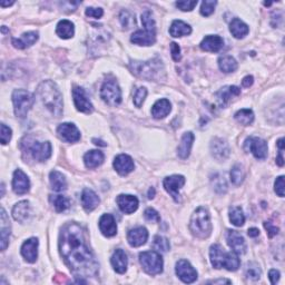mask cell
<instances>
[{
	"instance_id": "6da1fadb",
	"label": "cell",
	"mask_w": 285,
	"mask_h": 285,
	"mask_svg": "<svg viewBox=\"0 0 285 285\" xmlns=\"http://www.w3.org/2000/svg\"><path fill=\"white\" fill-rule=\"evenodd\" d=\"M59 249L76 278L85 280L98 274V263L85 241L83 228L77 223H68L63 227L59 236Z\"/></svg>"
},
{
	"instance_id": "7a4b0ae2",
	"label": "cell",
	"mask_w": 285,
	"mask_h": 285,
	"mask_svg": "<svg viewBox=\"0 0 285 285\" xmlns=\"http://www.w3.org/2000/svg\"><path fill=\"white\" fill-rule=\"evenodd\" d=\"M37 95L54 116L61 117L63 114V96L56 84L52 80H45L38 86Z\"/></svg>"
},
{
	"instance_id": "3957f363",
	"label": "cell",
	"mask_w": 285,
	"mask_h": 285,
	"mask_svg": "<svg viewBox=\"0 0 285 285\" xmlns=\"http://www.w3.org/2000/svg\"><path fill=\"white\" fill-rule=\"evenodd\" d=\"M129 68L134 75L146 80L160 82L161 79L166 77L164 65L158 58L151 59V61L147 62H130Z\"/></svg>"
},
{
	"instance_id": "277c9868",
	"label": "cell",
	"mask_w": 285,
	"mask_h": 285,
	"mask_svg": "<svg viewBox=\"0 0 285 285\" xmlns=\"http://www.w3.org/2000/svg\"><path fill=\"white\" fill-rule=\"evenodd\" d=\"M211 263L214 269H222L225 267L227 271L234 272L240 267V258L236 253L226 252L220 244H214L210 249Z\"/></svg>"
},
{
	"instance_id": "5b68a950",
	"label": "cell",
	"mask_w": 285,
	"mask_h": 285,
	"mask_svg": "<svg viewBox=\"0 0 285 285\" xmlns=\"http://www.w3.org/2000/svg\"><path fill=\"white\" fill-rule=\"evenodd\" d=\"M144 31H137L131 35L130 41L140 46H152L156 41V25L150 10L142 15Z\"/></svg>"
},
{
	"instance_id": "8992f818",
	"label": "cell",
	"mask_w": 285,
	"mask_h": 285,
	"mask_svg": "<svg viewBox=\"0 0 285 285\" xmlns=\"http://www.w3.org/2000/svg\"><path fill=\"white\" fill-rule=\"evenodd\" d=\"M190 228L193 235L198 237V239H207L211 235L212 224L210 213H208L206 208L198 207L193 213L190 223Z\"/></svg>"
},
{
	"instance_id": "52a82bcc",
	"label": "cell",
	"mask_w": 285,
	"mask_h": 285,
	"mask_svg": "<svg viewBox=\"0 0 285 285\" xmlns=\"http://www.w3.org/2000/svg\"><path fill=\"white\" fill-rule=\"evenodd\" d=\"M12 103H14L16 116L25 118L35 103V97L32 93L24 91V89H16L12 93Z\"/></svg>"
},
{
	"instance_id": "ba28073f",
	"label": "cell",
	"mask_w": 285,
	"mask_h": 285,
	"mask_svg": "<svg viewBox=\"0 0 285 285\" xmlns=\"http://www.w3.org/2000/svg\"><path fill=\"white\" fill-rule=\"evenodd\" d=\"M21 147L25 152H28L33 159L38 161H44L48 159L52 156V144L49 142H37V140H32L29 142V138L25 137L21 142Z\"/></svg>"
},
{
	"instance_id": "9c48e42d",
	"label": "cell",
	"mask_w": 285,
	"mask_h": 285,
	"mask_svg": "<svg viewBox=\"0 0 285 285\" xmlns=\"http://www.w3.org/2000/svg\"><path fill=\"white\" fill-rule=\"evenodd\" d=\"M139 262L144 271L150 275H157L163 272V257L156 251H147L139 254Z\"/></svg>"
},
{
	"instance_id": "30bf717a",
	"label": "cell",
	"mask_w": 285,
	"mask_h": 285,
	"mask_svg": "<svg viewBox=\"0 0 285 285\" xmlns=\"http://www.w3.org/2000/svg\"><path fill=\"white\" fill-rule=\"evenodd\" d=\"M100 97L109 106H118L122 101V91L115 79H107L100 89Z\"/></svg>"
},
{
	"instance_id": "8fae6325",
	"label": "cell",
	"mask_w": 285,
	"mask_h": 285,
	"mask_svg": "<svg viewBox=\"0 0 285 285\" xmlns=\"http://www.w3.org/2000/svg\"><path fill=\"white\" fill-rule=\"evenodd\" d=\"M244 150L252 153L255 158L265 159L267 157V143L259 137H249L244 143Z\"/></svg>"
},
{
	"instance_id": "7c38bea8",
	"label": "cell",
	"mask_w": 285,
	"mask_h": 285,
	"mask_svg": "<svg viewBox=\"0 0 285 285\" xmlns=\"http://www.w3.org/2000/svg\"><path fill=\"white\" fill-rule=\"evenodd\" d=\"M176 275L184 283H193L197 280V272L186 259H180L176 263Z\"/></svg>"
},
{
	"instance_id": "4fadbf2b",
	"label": "cell",
	"mask_w": 285,
	"mask_h": 285,
	"mask_svg": "<svg viewBox=\"0 0 285 285\" xmlns=\"http://www.w3.org/2000/svg\"><path fill=\"white\" fill-rule=\"evenodd\" d=\"M164 187L167 193L175 199V202L180 201V190L185 184V177L182 175H172L166 177L164 180Z\"/></svg>"
},
{
	"instance_id": "5bb4252c",
	"label": "cell",
	"mask_w": 285,
	"mask_h": 285,
	"mask_svg": "<svg viewBox=\"0 0 285 285\" xmlns=\"http://www.w3.org/2000/svg\"><path fill=\"white\" fill-rule=\"evenodd\" d=\"M73 98H74L76 108H77L79 112L91 114L94 110V106L92 104V101L89 100L86 93H85V91L82 87H78V86L74 87Z\"/></svg>"
},
{
	"instance_id": "9a60e30c",
	"label": "cell",
	"mask_w": 285,
	"mask_h": 285,
	"mask_svg": "<svg viewBox=\"0 0 285 285\" xmlns=\"http://www.w3.org/2000/svg\"><path fill=\"white\" fill-rule=\"evenodd\" d=\"M58 136L67 143H76L80 139V133L77 127L71 123H63L57 128Z\"/></svg>"
},
{
	"instance_id": "2e32d148",
	"label": "cell",
	"mask_w": 285,
	"mask_h": 285,
	"mask_svg": "<svg viewBox=\"0 0 285 285\" xmlns=\"http://www.w3.org/2000/svg\"><path fill=\"white\" fill-rule=\"evenodd\" d=\"M12 189H14V192L18 195L26 194L29 189H31V182H29V178L26 174L21 171V169H17L14 173Z\"/></svg>"
},
{
	"instance_id": "e0dca14e",
	"label": "cell",
	"mask_w": 285,
	"mask_h": 285,
	"mask_svg": "<svg viewBox=\"0 0 285 285\" xmlns=\"http://www.w3.org/2000/svg\"><path fill=\"white\" fill-rule=\"evenodd\" d=\"M134 160L130 156L126 154H121L115 157L114 160V168L116 169L118 174L125 176L127 174H129L130 172L134 171Z\"/></svg>"
},
{
	"instance_id": "ac0fdd59",
	"label": "cell",
	"mask_w": 285,
	"mask_h": 285,
	"mask_svg": "<svg viewBox=\"0 0 285 285\" xmlns=\"http://www.w3.org/2000/svg\"><path fill=\"white\" fill-rule=\"evenodd\" d=\"M227 244L233 250L234 253L244 254L246 252V243L244 237L237 231L229 229L227 231Z\"/></svg>"
},
{
	"instance_id": "d6986e66",
	"label": "cell",
	"mask_w": 285,
	"mask_h": 285,
	"mask_svg": "<svg viewBox=\"0 0 285 285\" xmlns=\"http://www.w3.org/2000/svg\"><path fill=\"white\" fill-rule=\"evenodd\" d=\"M116 202L118 204V207L121 208V211L125 213V214H131V213H134L139 205L138 198L134 196V195L122 194L117 197Z\"/></svg>"
},
{
	"instance_id": "ffe728a7",
	"label": "cell",
	"mask_w": 285,
	"mask_h": 285,
	"mask_svg": "<svg viewBox=\"0 0 285 285\" xmlns=\"http://www.w3.org/2000/svg\"><path fill=\"white\" fill-rule=\"evenodd\" d=\"M148 239V232L145 227H135L133 229H130L127 234V241L130 246L133 248H139L146 243V241Z\"/></svg>"
},
{
	"instance_id": "44dd1931",
	"label": "cell",
	"mask_w": 285,
	"mask_h": 285,
	"mask_svg": "<svg viewBox=\"0 0 285 285\" xmlns=\"http://www.w3.org/2000/svg\"><path fill=\"white\" fill-rule=\"evenodd\" d=\"M211 152L212 155L219 160L226 159L229 155V147L226 140L223 138L216 137L212 140L211 143Z\"/></svg>"
},
{
	"instance_id": "7402d4cb",
	"label": "cell",
	"mask_w": 285,
	"mask_h": 285,
	"mask_svg": "<svg viewBox=\"0 0 285 285\" xmlns=\"http://www.w3.org/2000/svg\"><path fill=\"white\" fill-rule=\"evenodd\" d=\"M21 255L27 262L35 263L38 256V240L35 237L27 240L21 246Z\"/></svg>"
},
{
	"instance_id": "603a6c76",
	"label": "cell",
	"mask_w": 285,
	"mask_h": 285,
	"mask_svg": "<svg viewBox=\"0 0 285 285\" xmlns=\"http://www.w3.org/2000/svg\"><path fill=\"white\" fill-rule=\"evenodd\" d=\"M0 243H1V251H5L7 249L8 244H9V237H10V222L8 219L7 213L5 208H1V219H0Z\"/></svg>"
},
{
	"instance_id": "cb8c5ba5",
	"label": "cell",
	"mask_w": 285,
	"mask_h": 285,
	"mask_svg": "<svg viewBox=\"0 0 285 285\" xmlns=\"http://www.w3.org/2000/svg\"><path fill=\"white\" fill-rule=\"evenodd\" d=\"M99 228L100 232L105 236L112 237L116 235L117 233V225L115 222V219L112 214H104L99 220Z\"/></svg>"
},
{
	"instance_id": "d4e9b609",
	"label": "cell",
	"mask_w": 285,
	"mask_h": 285,
	"mask_svg": "<svg viewBox=\"0 0 285 285\" xmlns=\"http://www.w3.org/2000/svg\"><path fill=\"white\" fill-rule=\"evenodd\" d=\"M224 45L223 38L216 35L206 36L201 42V48L204 52H211V53H218L222 49Z\"/></svg>"
},
{
	"instance_id": "484cf974",
	"label": "cell",
	"mask_w": 285,
	"mask_h": 285,
	"mask_svg": "<svg viewBox=\"0 0 285 285\" xmlns=\"http://www.w3.org/2000/svg\"><path fill=\"white\" fill-rule=\"evenodd\" d=\"M194 143V135L190 131H187L181 139L180 145L177 147V155L182 159H186L190 156V151H192V146Z\"/></svg>"
},
{
	"instance_id": "4316f807",
	"label": "cell",
	"mask_w": 285,
	"mask_h": 285,
	"mask_svg": "<svg viewBox=\"0 0 285 285\" xmlns=\"http://www.w3.org/2000/svg\"><path fill=\"white\" fill-rule=\"evenodd\" d=\"M100 199L94 190L85 189L82 193V205L86 212H92L99 205Z\"/></svg>"
},
{
	"instance_id": "83f0119b",
	"label": "cell",
	"mask_w": 285,
	"mask_h": 285,
	"mask_svg": "<svg viewBox=\"0 0 285 285\" xmlns=\"http://www.w3.org/2000/svg\"><path fill=\"white\" fill-rule=\"evenodd\" d=\"M110 262H112L114 270L116 271L117 273L120 274L125 273L127 270V264H128V258H127V255L124 251L121 249L115 251Z\"/></svg>"
},
{
	"instance_id": "f1b7e54d",
	"label": "cell",
	"mask_w": 285,
	"mask_h": 285,
	"mask_svg": "<svg viewBox=\"0 0 285 285\" xmlns=\"http://www.w3.org/2000/svg\"><path fill=\"white\" fill-rule=\"evenodd\" d=\"M38 40V32H25L20 38H12V45L18 49H25L27 47L32 46Z\"/></svg>"
},
{
	"instance_id": "f546056e",
	"label": "cell",
	"mask_w": 285,
	"mask_h": 285,
	"mask_svg": "<svg viewBox=\"0 0 285 285\" xmlns=\"http://www.w3.org/2000/svg\"><path fill=\"white\" fill-rule=\"evenodd\" d=\"M31 215V205L27 201H21L12 208V216L20 223L26 222Z\"/></svg>"
},
{
	"instance_id": "4dcf8cb0",
	"label": "cell",
	"mask_w": 285,
	"mask_h": 285,
	"mask_svg": "<svg viewBox=\"0 0 285 285\" xmlns=\"http://www.w3.org/2000/svg\"><path fill=\"white\" fill-rule=\"evenodd\" d=\"M172 109V105L167 99H159L157 100L152 108V115L156 120H160L167 116Z\"/></svg>"
},
{
	"instance_id": "1f68e13d",
	"label": "cell",
	"mask_w": 285,
	"mask_h": 285,
	"mask_svg": "<svg viewBox=\"0 0 285 285\" xmlns=\"http://www.w3.org/2000/svg\"><path fill=\"white\" fill-rule=\"evenodd\" d=\"M104 158L105 156L103 154V152L94 150L85 154L84 161L87 168H96L103 164Z\"/></svg>"
},
{
	"instance_id": "d6a6232c",
	"label": "cell",
	"mask_w": 285,
	"mask_h": 285,
	"mask_svg": "<svg viewBox=\"0 0 285 285\" xmlns=\"http://www.w3.org/2000/svg\"><path fill=\"white\" fill-rule=\"evenodd\" d=\"M241 94V89L236 86H226L221 89L220 92L216 93V97H218L219 103L225 106L229 100H231L232 97L234 96H239Z\"/></svg>"
},
{
	"instance_id": "836d02e7",
	"label": "cell",
	"mask_w": 285,
	"mask_h": 285,
	"mask_svg": "<svg viewBox=\"0 0 285 285\" xmlns=\"http://www.w3.org/2000/svg\"><path fill=\"white\" fill-rule=\"evenodd\" d=\"M229 31H231L232 35L234 37L237 38V39H241V38H244L246 35H248L250 29L248 25L243 23L241 19L234 18L232 20L231 25H229Z\"/></svg>"
},
{
	"instance_id": "e575fe53",
	"label": "cell",
	"mask_w": 285,
	"mask_h": 285,
	"mask_svg": "<svg viewBox=\"0 0 285 285\" xmlns=\"http://www.w3.org/2000/svg\"><path fill=\"white\" fill-rule=\"evenodd\" d=\"M190 32H192V28H190V25H187L182 20H174L171 28H169V33H171L172 37L175 38L187 36Z\"/></svg>"
},
{
	"instance_id": "d590c367",
	"label": "cell",
	"mask_w": 285,
	"mask_h": 285,
	"mask_svg": "<svg viewBox=\"0 0 285 285\" xmlns=\"http://www.w3.org/2000/svg\"><path fill=\"white\" fill-rule=\"evenodd\" d=\"M56 32L63 39H69L75 33L74 24L69 20H61L57 25Z\"/></svg>"
},
{
	"instance_id": "8d00e7d4",
	"label": "cell",
	"mask_w": 285,
	"mask_h": 285,
	"mask_svg": "<svg viewBox=\"0 0 285 285\" xmlns=\"http://www.w3.org/2000/svg\"><path fill=\"white\" fill-rule=\"evenodd\" d=\"M49 180H50V184H52V189L55 190V192H63V190H65L67 189L66 178L62 173H59L58 171L50 172Z\"/></svg>"
},
{
	"instance_id": "74e56055",
	"label": "cell",
	"mask_w": 285,
	"mask_h": 285,
	"mask_svg": "<svg viewBox=\"0 0 285 285\" xmlns=\"http://www.w3.org/2000/svg\"><path fill=\"white\" fill-rule=\"evenodd\" d=\"M219 66L220 69L224 73H233L237 69V63L232 56H221L219 58Z\"/></svg>"
},
{
	"instance_id": "f35d334b",
	"label": "cell",
	"mask_w": 285,
	"mask_h": 285,
	"mask_svg": "<svg viewBox=\"0 0 285 285\" xmlns=\"http://www.w3.org/2000/svg\"><path fill=\"white\" fill-rule=\"evenodd\" d=\"M50 203L53 204L54 207L56 208V211L58 213L65 212L67 208H69L70 206V201L69 198H67L66 196H63V195H50Z\"/></svg>"
},
{
	"instance_id": "ab89813d",
	"label": "cell",
	"mask_w": 285,
	"mask_h": 285,
	"mask_svg": "<svg viewBox=\"0 0 285 285\" xmlns=\"http://www.w3.org/2000/svg\"><path fill=\"white\" fill-rule=\"evenodd\" d=\"M229 221H231L232 224L235 225V226H242V225H244L245 216L241 207L235 206L229 210Z\"/></svg>"
},
{
	"instance_id": "60d3db41",
	"label": "cell",
	"mask_w": 285,
	"mask_h": 285,
	"mask_svg": "<svg viewBox=\"0 0 285 285\" xmlns=\"http://www.w3.org/2000/svg\"><path fill=\"white\" fill-rule=\"evenodd\" d=\"M235 120L240 123V124L244 126H249L254 121V113L251 109H241L235 114Z\"/></svg>"
},
{
	"instance_id": "b9f144b4",
	"label": "cell",
	"mask_w": 285,
	"mask_h": 285,
	"mask_svg": "<svg viewBox=\"0 0 285 285\" xmlns=\"http://www.w3.org/2000/svg\"><path fill=\"white\" fill-rule=\"evenodd\" d=\"M245 178V172L243 166L240 164H236L235 166H233L232 171H231V181L234 185L239 186L243 183Z\"/></svg>"
},
{
	"instance_id": "7bdbcfd3",
	"label": "cell",
	"mask_w": 285,
	"mask_h": 285,
	"mask_svg": "<svg viewBox=\"0 0 285 285\" xmlns=\"http://www.w3.org/2000/svg\"><path fill=\"white\" fill-rule=\"evenodd\" d=\"M261 274H262V271L261 269H259L257 263H255V262L248 263V265H246V269H245V275L248 276V279L257 281L259 280V278H261Z\"/></svg>"
},
{
	"instance_id": "ee69618b",
	"label": "cell",
	"mask_w": 285,
	"mask_h": 285,
	"mask_svg": "<svg viewBox=\"0 0 285 285\" xmlns=\"http://www.w3.org/2000/svg\"><path fill=\"white\" fill-rule=\"evenodd\" d=\"M153 248L156 250L158 253H165L167 252L171 248V244H169V241L160 235H156L154 237V243H153Z\"/></svg>"
},
{
	"instance_id": "f6af8a7d",
	"label": "cell",
	"mask_w": 285,
	"mask_h": 285,
	"mask_svg": "<svg viewBox=\"0 0 285 285\" xmlns=\"http://www.w3.org/2000/svg\"><path fill=\"white\" fill-rule=\"evenodd\" d=\"M120 19H121V23L124 28L126 29H129L134 26L136 24V20H135V16L133 14H130L129 11L127 10H123L121 12V16H120Z\"/></svg>"
},
{
	"instance_id": "bcb514c9",
	"label": "cell",
	"mask_w": 285,
	"mask_h": 285,
	"mask_svg": "<svg viewBox=\"0 0 285 285\" xmlns=\"http://www.w3.org/2000/svg\"><path fill=\"white\" fill-rule=\"evenodd\" d=\"M216 3L218 2L213 1V0H205V1H203L201 7V14L205 17L211 16L215 10Z\"/></svg>"
},
{
	"instance_id": "7dc6e473",
	"label": "cell",
	"mask_w": 285,
	"mask_h": 285,
	"mask_svg": "<svg viewBox=\"0 0 285 285\" xmlns=\"http://www.w3.org/2000/svg\"><path fill=\"white\" fill-rule=\"evenodd\" d=\"M146 96H147V89L145 87H139L137 91H136L134 96V104L136 105V107H140V106L143 105Z\"/></svg>"
},
{
	"instance_id": "c3c4849f",
	"label": "cell",
	"mask_w": 285,
	"mask_h": 285,
	"mask_svg": "<svg viewBox=\"0 0 285 285\" xmlns=\"http://www.w3.org/2000/svg\"><path fill=\"white\" fill-rule=\"evenodd\" d=\"M213 185H214V189L216 192H219V193H225L227 190L226 182H225L224 177L220 175H216L214 180H213Z\"/></svg>"
},
{
	"instance_id": "681fc988",
	"label": "cell",
	"mask_w": 285,
	"mask_h": 285,
	"mask_svg": "<svg viewBox=\"0 0 285 285\" xmlns=\"http://www.w3.org/2000/svg\"><path fill=\"white\" fill-rule=\"evenodd\" d=\"M12 131L6 124H1V134H0V138H1V144L6 145L10 142Z\"/></svg>"
},
{
	"instance_id": "f907efd6",
	"label": "cell",
	"mask_w": 285,
	"mask_h": 285,
	"mask_svg": "<svg viewBox=\"0 0 285 285\" xmlns=\"http://www.w3.org/2000/svg\"><path fill=\"white\" fill-rule=\"evenodd\" d=\"M144 216H145V219L148 221V222H160V216L158 214V212H156L154 208H147L144 213Z\"/></svg>"
},
{
	"instance_id": "816d5d0a",
	"label": "cell",
	"mask_w": 285,
	"mask_h": 285,
	"mask_svg": "<svg viewBox=\"0 0 285 285\" xmlns=\"http://www.w3.org/2000/svg\"><path fill=\"white\" fill-rule=\"evenodd\" d=\"M196 5H197L196 0H194V1H177L176 2V7L180 8V9L183 11H192Z\"/></svg>"
},
{
	"instance_id": "f5cc1de1",
	"label": "cell",
	"mask_w": 285,
	"mask_h": 285,
	"mask_svg": "<svg viewBox=\"0 0 285 285\" xmlns=\"http://www.w3.org/2000/svg\"><path fill=\"white\" fill-rule=\"evenodd\" d=\"M284 176H280L276 178L275 181V184H274V190H275V193L279 195L280 197H283L284 196Z\"/></svg>"
},
{
	"instance_id": "db71d44e",
	"label": "cell",
	"mask_w": 285,
	"mask_h": 285,
	"mask_svg": "<svg viewBox=\"0 0 285 285\" xmlns=\"http://www.w3.org/2000/svg\"><path fill=\"white\" fill-rule=\"evenodd\" d=\"M171 53H172V57L175 62H180L181 61V48L176 42H172L171 44Z\"/></svg>"
},
{
	"instance_id": "11a10c76",
	"label": "cell",
	"mask_w": 285,
	"mask_h": 285,
	"mask_svg": "<svg viewBox=\"0 0 285 285\" xmlns=\"http://www.w3.org/2000/svg\"><path fill=\"white\" fill-rule=\"evenodd\" d=\"M86 15L88 17H93V18H100L104 15V11L101 8H87Z\"/></svg>"
},
{
	"instance_id": "9f6ffc18",
	"label": "cell",
	"mask_w": 285,
	"mask_h": 285,
	"mask_svg": "<svg viewBox=\"0 0 285 285\" xmlns=\"http://www.w3.org/2000/svg\"><path fill=\"white\" fill-rule=\"evenodd\" d=\"M264 227L267 231V234H269V237H271V239L279 233V227L274 226V225L272 224V223H270V222H265L264 223Z\"/></svg>"
},
{
	"instance_id": "6f0895ef",
	"label": "cell",
	"mask_w": 285,
	"mask_h": 285,
	"mask_svg": "<svg viewBox=\"0 0 285 285\" xmlns=\"http://www.w3.org/2000/svg\"><path fill=\"white\" fill-rule=\"evenodd\" d=\"M269 279L271 281V283L272 284H276L279 282V280H280V272L279 271H276V270H271L269 272Z\"/></svg>"
},
{
	"instance_id": "680465c9",
	"label": "cell",
	"mask_w": 285,
	"mask_h": 285,
	"mask_svg": "<svg viewBox=\"0 0 285 285\" xmlns=\"http://www.w3.org/2000/svg\"><path fill=\"white\" fill-rule=\"evenodd\" d=\"M253 82H254L253 76L249 75V76H246L243 80H242V85H243V87H250L253 85Z\"/></svg>"
},
{
	"instance_id": "91938a15",
	"label": "cell",
	"mask_w": 285,
	"mask_h": 285,
	"mask_svg": "<svg viewBox=\"0 0 285 285\" xmlns=\"http://www.w3.org/2000/svg\"><path fill=\"white\" fill-rule=\"evenodd\" d=\"M248 234H249V236H251V237H256V236L259 235V231H258L257 228L253 227V228H250V229H249Z\"/></svg>"
},
{
	"instance_id": "94428289",
	"label": "cell",
	"mask_w": 285,
	"mask_h": 285,
	"mask_svg": "<svg viewBox=\"0 0 285 285\" xmlns=\"http://www.w3.org/2000/svg\"><path fill=\"white\" fill-rule=\"evenodd\" d=\"M282 154H283V151H280L279 157H278V158H276V163H278L279 166H283V165H284V159H283Z\"/></svg>"
},
{
	"instance_id": "6125c7cd",
	"label": "cell",
	"mask_w": 285,
	"mask_h": 285,
	"mask_svg": "<svg viewBox=\"0 0 285 285\" xmlns=\"http://www.w3.org/2000/svg\"><path fill=\"white\" fill-rule=\"evenodd\" d=\"M278 146H279V148H280V151H284V138L279 139Z\"/></svg>"
},
{
	"instance_id": "be15d7a7",
	"label": "cell",
	"mask_w": 285,
	"mask_h": 285,
	"mask_svg": "<svg viewBox=\"0 0 285 285\" xmlns=\"http://www.w3.org/2000/svg\"><path fill=\"white\" fill-rule=\"evenodd\" d=\"M212 283H231V281H228V280H219V281H212Z\"/></svg>"
},
{
	"instance_id": "e7e4bbea",
	"label": "cell",
	"mask_w": 285,
	"mask_h": 285,
	"mask_svg": "<svg viewBox=\"0 0 285 285\" xmlns=\"http://www.w3.org/2000/svg\"><path fill=\"white\" fill-rule=\"evenodd\" d=\"M11 5H14V1H10V2L1 1V2H0V6H1V7H7V6H11Z\"/></svg>"
},
{
	"instance_id": "03108f58",
	"label": "cell",
	"mask_w": 285,
	"mask_h": 285,
	"mask_svg": "<svg viewBox=\"0 0 285 285\" xmlns=\"http://www.w3.org/2000/svg\"><path fill=\"white\" fill-rule=\"evenodd\" d=\"M154 195H155V190L152 187V189H150V192H148V197L153 198L154 197Z\"/></svg>"
},
{
	"instance_id": "003e7915",
	"label": "cell",
	"mask_w": 285,
	"mask_h": 285,
	"mask_svg": "<svg viewBox=\"0 0 285 285\" xmlns=\"http://www.w3.org/2000/svg\"><path fill=\"white\" fill-rule=\"evenodd\" d=\"M93 142H95L96 145H100V146H106V144H104V142H101V140H97V139H93Z\"/></svg>"
}]
</instances>
